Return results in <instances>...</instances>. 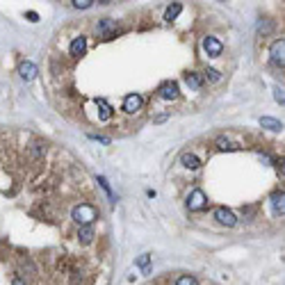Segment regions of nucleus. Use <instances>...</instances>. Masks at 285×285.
<instances>
[{"mask_svg": "<svg viewBox=\"0 0 285 285\" xmlns=\"http://www.w3.org/2000/svg\"><path fill=\"white\" fill-rule=\"evenodd\" d=\"M71 217H73V221L78 226H92L98 219V210L94 206H89V203H80V206L73 208Z\"/></svg>", "mask_w": 285, "mask_h": 285, "instance_id": "obj_1", "label": "nucleus"}, {"mask_svg": "<svg viewBox=\"0 0 285 285\" xmlns=\"http://www.w3.org/2000/svg\"><path fill=\"white\" fill-rule=\"evenodd\" d=\"M187 208H189L192 212L206 210V208H208V196H206V192H203V189H192V192H189V196H187Z\"/></svg>", "mask_w": 285, "mask_h": 285, "instance_id": "obj_2", "label": "nucleus"}, {"mask_svg": "<svg viewBox=\"0 0 285 285\" xmlns=\"http://www.w3.org/2000/svg\"><path fill=\"white\" fill-rule=\"evenodd\" d=\"M116 32H119V28H116V21H112V19H101V21H98L96 34L101 39H112V37H116Z\"/></svg>", "mask_w": 285, "mask_h": 285, "instance_id": "obj_3", "label": "nucleus"}, {"mask_svg": "<svg viewBox=\"0 0 285 285\" xmlns=\"http://www.w3.org/2000/svg\"><path fill=\"white\" fill-rule=\"evenodd\" d=\"M269 55H271V62H274L276 66H283V62H285V39L283 37L271 44Z\"/></svg>", "mask_w": 285, "mask_h": 285, "instance_id": "obj_4", "label": "nucleus"}, {"mask_svg": "<svg viewBox=\"0 0 285 285\" xmlns=\"http://www.w3.org/2000/svg\"><path fill=\"white\" fill-rule=\"evenodd\" d=\"M203 51H206L208 57H219L224 53V44L215 37H206L203 39Z\"/></svg>", "mask_w": 285, "mask_h": 285, "instance_id": "obj_5", "label": "nucleus"}, {"mask_svg": "<svg viewBox=\"0 0 285 285\" xmlns=\"http://www.w3.org/2000/svg\"><path fill=\"white\" fill-rule=\"evenodd\" d=\"M215 219L219 221L221 226H228V228H233V226L237 224V217H235V212L228 210V208H217V210H215Z\"/></svg>", "mask_w": 285, "mask_h": 285, "instance_id": "obj_6", "label": "nucleus"}, {"mask_svg": "<svg viewBox=\"0 0 285 285\" xmlns=\"http://www.w3.org/2000/svg\"><path fill=\"white\" fill-rule=\"evenodd\" d=\"M144 105V98L139 96V94H128V96L124 98V112H128V114H135V112H139Z\"/></svg>", "mask_w": 285, "mask_h": 285, "instance_id": "obj_7", "label": "nucleus"}, {"mask_svg": "<svg viewBox=\"0 0 285 285\" xmlns=\"http://www.w3.org/2000/svg\"><path fill=\"white\" fill-rule=\"evenodd\" d=\"M157 96H160L162 101H176V98H178V85H176V83L160 85V89H157Z\"/></svg>", "mask_w": 285, "mask_h": 285, "instance_id": "obj_8", "label": "nucleus"}, {"mask_svg": "<svg viewBox=\"0 0 285 285\" xmlns=\"http://www.w3.org/2000/svg\"><path fill=\"white\" fill-rule=\"evenodd\" d=\"M271 208H274V215L276 217H283L285 215V194H283V189L271 194Z\"/></svg>", "mask_w": 285, "mask_h": 285, "instance_id": "obj_9", "label": "nucleus"}, {"mask_svg": "<svg viewBox=\"0 0 285 285\" xmlns=\"http://www.w3.org/2000/svg\"><path fill=\"white\" fill-rule=\"evenodd\" d=\"M85 53H87V39L80 34V37H75L73 42H71V55H73V57H83Z\"/></svg>", "mask_w": 285, "mask_h": 285, "instance_id": "obj_10", "label": "nucleus"}, {"mask_svg": "<svg viewBox=\"0 0 285 285\" xmlns=\"http://www.w3.org/2000/svg\"><path fill=\"white\" fill-rule=\"evenodd\" d=\"M180 165H183L185 169H198L203 162H201V157L194 155V153H183V155H180Z\"/></svg>", "mask_w": 285, "mask_h": 285, "instance_id": "obj_11", "label": "nucleus"}, {"mask_svg": "<svg viewBox=\"0 0 285 285\" xmlns=\"http://www.w3.org/2000/svg\"><path fill=\"white\" fill-rule=\"evenodd\" d=\"M19 73H21V78H23L25 83H30V80L37 78V66H34L32 62H23V64L19 66Z\"/></svg>", "mask_w": 285, "mask_h": 285, "instance_id": "obj_12", "label": "nucleus"}, {"mask_svg": "<svg viewBox=\"0 0 285 285\" xmlns=\"http://www.w3.org/2000/svg\"><path fill=\"white\" fill-rule=\"evenodd\" d=\"M217 148H219V151H242V144H235V142H230L228 137H224V135H221V137H217Z\"/></svg>", "mask_w": 285, "mask_h": 285, "instance_id": "obj_13", "label": "nucleus"}, {"mask_svg": "<svg viewBox=\"0 0 285 285\" xmlns=\"http://www.w3.org/2000/svg\"><path fill=\"white\" fill-rule=\"evenodd\" d=\"M185 83H187L189 89H194V92H198V89L203 87V80L198 73H185Z\"/></svg>", "mask_w": 285, "mask_h": 285, "instance_id": "obj_14", "label": "nucleus"}, {"mask_svg": "<svg viewBox=\"0 0 285 285\" xmlns=\"http://www.w3.org/2000/svg\"><path fill=\"white\" fill-rule=\"evenodd\" d=\"M260 126H262V128L274 130V133L283 130V124H280V121H276V119H269V116H262V119H260Z\"/></svg>", "mask_w": 285, "mask_h": 285, "instance_id": "obj_15", "label": "nucleus"}, {"mask_svg": "<svg viewBox=\"0 0 285 285\" xmlns=\"http://www.w3.org/2000/svg\"><path fill=\"white\" fill-rule=\"evenodd\" d=\"M78 237H80V242H83V244H89L94 239V228H92V226H80Z\"/></svg>", "mask_w": 285, "mask_h": 285, "instance_id": "obj_16", "label": "nucleus"}, {"mask_svg": "<svg viewBox=\"0 0 285 285\" xmlns=\"http://www.w3.org/2000/svg\"><path fill=\"white\" fill-rule=\"evenodd\" d=\"M180 12H183V5H180V3H174V5H171L169 10L165 12V19L171 23V21H176V19H178V14H180Z\"/></svg>", "mask_w": 285, "mask_h": 285, "instance_id": "obj_17", "label": "nucleus"}, {"mask_svg": "<svg viewBox=\"0 0 285 285\" xmlns=\"http://www.w3.org/2000/svg\"><path fill=\"white\" fill-rule=\"evenodd\" d=\"M98 107H101V116H98V119H101V121H107V119H110V116H112V107L107 105L105 101H98Z\"/></svg>", "mask_w": 285, "mask_h": 285, "instance_id": "obj_18", "label": "nucleus"}, {"mask_svg": "<svg viewBox=\"0 0 285 285\" xmlns=\"http://www.w3.org/2000/svg\"><path fill=\"white\" fill-rule=\"evenodd\" d=\"M176 285H198V283L194 276H180V278L176 280Z\"/></svg>", "mask_w": 285, "mask_h": 285, "instance_id": "obj_19", "label": "nucleus"}, {"mask_svg": "<svg viewBox=\"0 0 285 285\" xmlns=\"http://www.w3.org/2000/svg\"><path fill=\"white\" fill-rule=\"evenodd\" d=\"M92 5L94 0H73V7H78V10H89Z\"/></svg>", "mask_w": 285, "mask_h": 285, "instance_id": "obj_20", "label": "nucleus"}, {"mask_svg": "<svg viewBox=\"0 0 285 285\" xmlns=\"http://www.w3.org/2000/svg\"><path fill=\"white\" fill-rule=\"evenodd\" d=\"M148 262H151V256H139V258H137V265L142 267L146 274H148Z\"/></svg>", "mask_w": 285, "mask_h": 285, "instance_id": "obj_21", "label": "nucleus"}, {"mask_svg": "<svg viewBox=\"0 0 285 285\" xmlns=\"http://www.w3.org/2000/svg\"><path fill=\"white\" fill-rule=\"evenodd\" d=\"M206 78H210V80H212V83H217V80H219V78H221V75H219V73H217V71H215V69H208V71H206Z\"/></svg>", "mask_w": 285, "mask_h": 285, "instance_id": "obj_22", "label": "nucleus"}, {"mask_svg": "<svg viewBox=\"0 0 285 285\" xmlns=\"http://www.w3.org/2000/svg\"><path fill=\"white\" fill-rule=\"evenodd\" d=\"M25 19H28L30 23H37V21H39V14H37V12H25Z\"/></svg>", "mask_w": 285, "mask_h": 285, "instance_id": "obj_23", "label": "nucleus"}, {"mask_svg": "<svg viewBox=\"0 0 285 285\" xmlns=\"http://www.w3.org/2000/svg\"><path fill=\"white\" fill-rule=\"evenodd\" d=\"M274 92H276V94H274V96H276V101H278V103H280V105H283V103H285V96H283V89H278V87H276V89H274Z\"/></svg>", "mask_w": 285, "mask_h": 285, "instance_id": "obj_24", "label": "nucleus"}, {"mask_svg": "<svg viewBox=\"0 0 285 285\" xmlns=\"http://www.w3.org/2000/svg\"><path fill=\"white\" fill-rule=\"evenodd\" d=\"M12 285H25V280H23V278H19V276H16V278L12 280Z\"/></svg>", "mask_w": 285, "mask_h": 285, "instance_id": "obj_25", "label": "nucleus"}, {"mask_svg": "<svg viewBox=\"0 0 285 285\" xmlns=\"http://www.w3.org/2000/svg\"><path fill=\"white\" fill-rule=\"evenodd\" d=\"M98 3H103V5H105V3H110V0H98Z\"/></svg>", "mask_w": 285, "mask_h": 285, "instance_id": "obj_26", "label": "nucleus"}]
</instances>
